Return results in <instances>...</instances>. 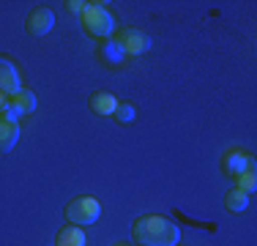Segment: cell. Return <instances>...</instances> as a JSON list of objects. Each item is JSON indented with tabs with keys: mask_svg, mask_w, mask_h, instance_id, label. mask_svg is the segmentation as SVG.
<instances>
[{
	"mask_svg": "<svg viewBox=\"0 0 257 246\" xmlns=\"http://www.w3.org/2000/svg\"><path fill=\"white\" fill-rule=\"evenodd\" d=\"M132 238L140 246H178L181 227L167 216L159 213H145L132 224Z\"/></svg>",
	"mask_w": 257,
	"mask_h": 246,
	"instance_id": "6da1fadb",
	"label": "cell"
},
{
	"mask_svg": "<svg viewBox=\"0 0 257 246\" xmlns=\"http://www.w3.org/2000/svg\"><path fill=\"white\" fill-rule=\"evenodd\" d=\"M82 25L90 36L99 39H112L115 33V17L104 9V3H88V9L82 11Z\"/></svg>",
	"mask_w": 257,
	"mask_h": 246,
	"instance_id": "7a4b0ae2",
	"label": "cell"
},
{
	"mask_svg": "<svg viewBox=\"0 0 257 246\" xmlns=\"http://www.w3.org/2000/svg\"><path fill=\"white\" fill-rule=\"evenodd\" d=\"M66 219L71 221V224H77V227H90V224H96L101 216V205H99V200L96 197H74V200L66 205Z\"/></svg>",
	"mask_w": 257,
	"mask_h": 246,
	"instance_id": "3957f363",
	"label": "cell"
},
{
	"mask_svg": "<svg viewBox=\"0 0 257 246\" xmlns=\"http://www.w3.org/2000/svg\"><path fill=\"white\" fill-rule=\"evenodd\" d=\"M118 44L123 47L126 58H128V55H143V52H148V49H151V36L143 33V30H137V28H126L123 33H120Z\"/></svg>",
	"mask_w": 257,
	"mask_h": 246,
	"instance_id": "277c9868",
	"label": "cell"
},
{
	"mask_svg": "<svg viewBox=\"0 0 257 246\" xmlns=\"http://www.w3.org/2000/svg\"><path fill=\"white\" fill-rule=\"evenodd\" d=\"M22 90V77L20 69L9 58L0 55V93H20Z\"/></svg>",
	"mask_w": 257,
	"mask_h": 246,
	"instance_id": "5b68a950",
	"label": "cell"
},
{
	"mask_svg": "<svg viewBox=\"0 0 257 246\" xmlns=\"http://www.w3.org/2000/svg\"><path fill=\"white\" fill-rule=\"evenodd\" d=\"M52 28H55V14L50 9L39 6V9L30 11V17H28V33L30 36H47Z\"/></svg>",
	"mask_w": 257,
	"mask_h": 246,
	"instance_id": "8992f818",
	"label": "cell"
},
{
	"mask_svg": "<svg viewBox=\"0 0 257 246\" xmlns=\"http://www.w3.org/2000/svg\"><path fill=\"white\" fill-rule=\"evenodd\" d=\"M224 170L230 172V175H243L246 170H252V156L243 151H230L227 156H224Z\"/></svg>",
	"mask_w": 257,
	"mask_h": 246,
	"instance_id": "52a82bcc",
	"label": "cell"
},
{
	"mask_svg": "<svg viewBox=\"0 0 257 246\" xmlns=\"http://www.w3.org/2000/svg\"><path fill=\"white\" fill-rule=\"evenodd\" d=\"M20 140V123H6L0 120V153H9Z\"/></svg>",
	"mask_w": 257,
	"mask_h": 246,
	"instance_id": "ba28073f",
	"label": "cell"
},
{
	"mask_svg": "<svg viewBox=\"0 0 257 246\" xmlns=\"http://www.w3.org/2000/svg\"><path fill=\"white\" fill-rule=\"evenodd\" d=\"M101 60L109 63V66H118V63L126 60V52H123V47L118 44V39H107L101 44Z\"/></svg>",
	"mask_w": 257,
	"mask_h": 246,
	"instance_id": "9c48e42d",
	"label": "cell"
},
{
	"mask_svg": "<svg viewBox=\"0 0 257 246\" xmlns=\"http://www.w3.org/2000/svg\"><path fill=\"white\" fill-rule=\"evenodd\" d=\"M90 109L99 115H115V109H118V98L112 93H96L90 98Z\"/></svg>",
	"mask_w": 257,
	"mask_h": 246,
	"instance_id": "30bf717a",
	"label": "cell"
},
{
	"mask_svg": "<svg viewBox=\"0 0 257 246\" xmlns=\"http://www.w3.org/2000/svg\"><path fill=\"white\" fill-rule=\"evenodd\" d=\"M224 205H227V211L230 213H243L249 208V194L243 192V189H230L227 197H224Z\"/></svg>",
	"mask_w": 257,
	"mask_h": 246,
	"instance_id": "8fae6325",
	"label": "cell"
},
{
	"mask_svg": "<svg viewBox=\"0 0 257 246\" xmlns=\"http://www.w3.org/2000/svg\"><path fill=\"white\" fill-rule=\"evenodd\" d=\"M58 246H85L82 227H63L58 232Z\"/></svg>",
	"mask_w": 257,
	"mask_h": 246,
	"instance_id": "7c38bea8",
	"label": "cell"
},
{
	"mask_svg": "<svg viewBox=\"0 0 257 246\" xmlns=\"http://www.w3.org/2000/svg\"><path fill=\"white\" fill-rule=\"evenodd\" d=\"M11 107L20 109L22 115L33 112V109H36V93H33V90H28V88H22L20 93H14V101H11Z\"/></svg>",
	"mask_w": 257,
	"mask_h": 246,
	"instance_id": "4fadbf2b",
	"label": "cell"
},
{
	"mask_svg": "<svg viewBox=\"0 0 257 246\" xmlns=\"http://www.w3.org/2000/svg\"><path fill=\"white\" fill-rule=\"evenodd\" d=\"M115 118H118L120 123H132L134 118H137V109H134L132 104H118V109H115Z\"/></svg>",
	"mask_w": 257,
	"mask_h": 246,
	"instance_id": "5bb4252c",
	"label": "cell"
},
{
	"mask_svg": "<svg viewBox=\"0 0 257 246\" xmlns=\"http://www.w3.org/2000/svg\"><path fill=\"white\" fill-rule=\"evenodd\" d=\"M254 186H257V183H254V170H246V172H243V175H238V189H243V192H254Z\"/></svg>",
	"mask_w": 257,
	"mask_h": 246,
	"instance_id": "9a60e30c",
	"label": "cell"
},
{
	"mask_svg": "<svg viewBox=\"0 0 257 246\" xmlns=\"http://www.w3.org/2000/svg\"><path fill=\"white\" fill-rule=\"evenodd\" d=\"M20 109H14V107H11V104H9V107H6L3 109V115H0V120H6V123H17V120H20Z\"/></svg>",
	"mask_w": 257,
	"mask_h": 246,
	"instance_id": "2e32d148",
	"label": "cell"
},
{
	"mask_svg": "<svg viewBox=\"0 0 257 246\" xmlns=\"http://www.w3.org/2000/svg\"><path fill=\"white\" fill-rule=\"evenodd\" d=\"M69 9L71 11H85V9H88V3H79V0H74V3H69Z\"/></svg>",
	"mask_w": 257,
	"mask_h": 246,
	"instance_id": "e0dca14e",
	"label": "cell"
},
{
	"mask_svg": "<svg viewBox=\"0 0 257 246\" xmlns=\"http://www.w3.org/2000/svg\"><path fill=\"white\" fill-rule=\"evenodd\" d=\"M6 107H9V101H6V96H3V93H0V112H3V109H6Z\"/></svg>",
	"mask_w": 257,
	"mask_h": 246,
	"instance_id": "ac0fdd59",
	"label": "cell"
}]
</instances>
